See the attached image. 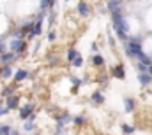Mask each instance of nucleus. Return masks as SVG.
Wrapping results in <instances>:
<instances>
[{"label":"nucleus","instance_id":"bb28decb","mask_svg":"<svg viewBox=\"0 0 152 135\" xmlns=\"http://www.w3.org/2000/svg\"><path fill=\"white\" fill-rule=\"evenodd\" d=\"M55 39H57V34H55V32H50V34H48V40H50V42H53Z\"/></svg>","mask_w":152,"mask_h":135},{"label":"nucleus","instance_id":"a878e982","mask_svg":"<svg viewBox=\"0 0 152 135\" xmlns=\"http://www.w3.org/2000/svg\"><path fill=\"white\" fill-rule=\"evenodd\" d=\"M108 44H110V46H112V47H115V37L112 34L108 35Z\"/></svg>","mask_w":152,"mask_h":135},{"label":"nucleus","instance_id":"4468645a","mask_svg":"<svg viewBox=\"0 0 152 135\" xmlns=\"http://www.w3.org/2000/svg\"><path fill=\"white\" fill-rule=\"evenodd\" d=\"M73 123H75L76 126H83V125L87 123V118L81 116V114H80V116H75V118H73Z\"/></svg>","mask_w":152,"mask_h":135},{"label":"nucleus","instance_id":"dca6fc26","mask_svg":"<svg viewBox=\"0 0 152 135\" xmlns=\"http://www.w3.org/2000/svg\"><path fill=\"white\" fill-rule=\"evenodd\" d=\"M28 77V72L27 70H18L16 74H14V79L16 81H23V79H27Z\"/></svg>","mask_w":152,"mask_h":135},{"label":"nucleus","instance_id":"f03ea898","mask_svg":"<svg viewBox=\"0 0 152 135\" xmlns=\"http://www.w3.org/2000/svg\"><path fill=\"white\" fill-rule=\"evenodd\" d=\"M76 11H78V14H80V16H83V18H88V16L92 14L90 5H88L87 2H83V0H80V2L76 4Z\"/></svg>","mask_w":152,"mask_h":135},{"label":"nucleus","instance_id":"393cba45","mask_svg":"<svg viewBox=\"0 0 152 135\" xmlns=\"http://www.w3.org/2000/svg\"><path fill=\"white\" fill-rule=\"evenodd\" d=\"M23 35H25V30H18L14 32V39H23Z\"/></svg>","mask_w":152,"mask_h":135},{"label":"nucleus","instance_id":"2eb2a0df","mask_svg":"<svg viewBox=\"0 0 152 135\" xmlns=\"http://www.w3.org/2000/svg\"><path fill=\"white\" fill-rule=\"evenodd\" d=\"M120 130H122V134H124V135H133V134H134V128H133L131 125H126V123L120 126Z\"/></svg>","mask_w":152,"mask_h":135},{"label":"nucleus","instance_id":"4be33fe9","mask_svg":"<svg viewBox=\"0 0 152 135\" xmlns=\"http://www.w3.org/2000/svg\"><path fill=\"white\" fill-rule=\"evenodd\" d=\"M69 81L73 83V86H76V88H80V84H83V81H81V79H78L76 75H69Z\"/></svg>","mask_w":152,"mask_h":135},{"label":"nucleus","instance_id":"b1692460","mask_svg":"<svg viewBox=\"0 0 152 135\" xmlns=\"http://www.w3.org/2000/svg\"><path fill=\"white\" fill-rule=\"evenodd\" d=\"M147 65H143V63H136V70H138V74H145L147 72Z\"/></svg>","mask_w":152,"mask_h":135},{"label":"nucleus","instance_id":"2f4dec72","mask_svg":"<svg viewBox=\"0 0 152 135\" xmlns=\"http://www.w3.org/2000/svg\"><path fill=\"white\" fill-rule=\"evenodd\" d=\"M67 2H69V0H67Z\"/></svg>","mask_w":152,"mask_h":135},{"label":"nucleus","instance_id":"1a4fd4ad","mask_svg":"<svg viewBox=\"0 0 152 135\" xmlns=\"http://www.w3.org/2000/svg\"><path fill=\"white\" fill-rule=\"evenodd\" d=\"M136 60H138V63H143V65H147V67H149V65H152V58L149 56V55H145L143 51L136 56Z\"/></svg>","mask_w":152,"mask_h":135},{"label":"nucleus","instance_id":"412c9836","mask_svg":"<svg viewBox=\"0 0 152 135\" xmlns=\"http://www.w3.org/2000/svg\"><path fill=\"white\" fill-rule=\"evenodd\" d=\"M2 95H4V97H7V98H9V97H12V95H14V88H12V86H7V88L2 91Z\"/></svg>","mask_w":152,"mask_h":135},{"label":"nucleus","instance_id":"20e7f679","mask_svg":"<svg viewBox=\"0 0 152 135\" xmlns=\"http://www.w3.org/2000/svg\"><path fill=\"white\" fill-rule=\"evenodd\" d=\"M110 74L113 75L115 79H126V70H124V65H115V67H112V70H110Z\"/></svg>","mask_w":152,"mask_h":135},{"label":"nucleus","instance_id":"0eeeda50","mask_svg":"<svg viewBox=\"0 0 152 135\" xmlns=\"http://www.w3.org/2000/svg\"><path fill=\"white\" fill-rule=\"evenodd\" d=\"M106 7H108L110 12H113L117 9H122L124 5H122V0H108V2H106Z\"/></svg>","mask_w":152,"mask_h":135},{"label":"nucleus","instance_id":"6e6552de","mask_svg":"<svg viewBox=\"0 0 152 135\" xmlns=\"http://www.w3.org/2000/svg\"><path fill=\"white\" fill-rule=\"evenodd\" d=\"M134 107H136V102H134V98L127 97V98L124 100V111H126V112H133V111H134Z\"/></svg>","mask_w":152,"mask_h":135},{"label":"nucleus","instance_id":"6ab92c4d","mask_svg":"<svg viewBox=\"0 0 152 135\" xmlns=\"http://www.w3.org/2000/svg\"><path fill=\"white\" fill-rule=\"evenodd\" d=\"M55 5V0H41V9H48V7H53Z\"/></svg>","mask_w":152,"mask_h":135},{"label":"nucleus","instance_id":"39448f33","mask_svg":"<svg viewBox=\"0 0 152 135\" xmlns=\"http://www.w3.org/2000/svg\"><path fill=\"white\" fill-rule=\"evenodd\" d=\"M16 60V55L14 53H2L0 55V63L5 67V65H11L12 62Z\"/></svg>","mask_w":152,"mask_h":135},{"label":"nucleus","instance_id":"9d476101","mask_svg":"<svg viewBox=\"0 0 152 135\" xmlns=\"http://www.w3.org/2000/svg\"><path fill=\"white\" fill-rule=\"evenodd\" d=\"M138 81H140L142 86H149V84L152 83V77L147 74V72H145V74H138Z\"/></svg>","mask_w":152,"mask_h":135},{"label":"nucleus","instance_id":"f3484780","mask_svg":"<svg viewBox=\"0 0 152 135\" xmlns=\"http://www.w3.org/2000/svg\"><path fill=\"white\" fill-rule=\"evenodd\" d=\"M76 56H78V51H76L75 47H71L69 51H67V55H66V58H67V62H73Z\"/></svg>","mask_w":152,"mask_h":135},{"label":"nucleus","instance_id":"423d86ee","mask_svg":"<svg viewBox=\"0 0 152 135\" xmlns=\"http://www.w3.org/2000/svg\"><path fill=\"white\" fill-rule=\"evenodd\" d=\"M90 100H92V103H96V105H101V103H104V95H103V91L96 90V91L90 95Z\"/></svg>","mask_w":152,"mask_h":135},{"label":"nucleus","instance_id":"c756f323","mask_svg":"<svg viewBox=\"0 0 152 135\" xmlns=\"http://www.w3.org/2000/svg\"><path fill=\"white\" fill-rule=\"evenodd\" d=\"M147 74L152 77V65H149V68H147Z\"/></svg>","mask_w":152,"mask_h":135},{"label":"nucleus","instance_id":"7c9ffc66","mask_svg":"<svg viewBox=\"0 0 152 135\" xmlns=\"http://www.w3.org/2000/svg\"><path fill=\"white\" fill-rule=\"evenodd\" d=\"M11 135H20V134H18L16 130H11Z\"/></svg>","mask_w":152,"mask_h":135},{"label":"nucleus","instance_id":"c85d7f7f","mask_svg":"<svg viewBox=\"0 0 152 135\" xmlns=\"http://www.w3.org/2000/svg\"><path fill=\"white\" fill-rule=\"evenodd\" d=\"M7 111H9L7 107H0V116H2V114H7Z\"/></svg>","mask_w":152,"mask_h":135},{"label":"nucleus","instance_id":"ddd939ff","mask_svg":"<svg viewBox=\"0 0 152 135\" xmlns=\"http://www.w3.org/2000/svg\"><path fill=\"white\" fill-rule=\"evenodd\" d=\"M11 74H12V68L9 67V65L2 67V70H0V77H2V79H7V77H11Z\"/></svg>","mask_w":152,"mask_h":135},{"label":"nucleus","instance_id":"a211bd4d","mask_svg":"<svg viewBox=\"0 0 152 135\" xmlns=\"http://www.w3.org/2000/svg\"><path fill=\"white\" fill-rule=\"evenodd\" d=\"M34 128H36L34 121H32V119H27V121H25V125H23V130H25V132H32Z\"/></svg>","mask_w":152,"mask_h":135},{"label":"nucleus","instance_id":"9b49d317","mask_svg":"<svg viewBox=\"0 0 152 135\" xmlns=\"http://www.w3.org/2000/svg\"><path fill=\"white\" fill-rule=\"evenodd\" d=\"M92 65H94V67H103V65H104V58H103V55L96 53V55L92 56Z\"/></svg>","mask_w":152,"mask_h":135},{"label":"nucleus","instance_id":"aec40b11","mask_svg":"<svg viewBox=\"0 0 152 135\" xmlns=\"http://www.w3.org/2000/svg\"><path fill=\"white\" fill-rule=\"evenodd\" d=\"M71 63H73V67H76V68L83 67V58H81V56H80V55H78V56H76L75 60H73V62H71Z\"/></svg>","mask_w":152,"mask_h":135},{"label":"nucleus","instance_id":"7ed1b4c3","mask_svg":"<svg viewBox=\"0 0 152 135\" xmlns=\"http://www.w3.org/2000/svg\"><path fill=\"white\" fill-rule=\"evenodd\" d=\"M34 109H36L34 103H27V105H23V107L20 109V118H21V119H28V118L34 114Z\"/></svg>","mask_w":152,"mask_h":135},{"label":"nucleus","instance_id":"f8f14e48","mask_svg":"<svg viewBox=\"0 0 152 135\" xmlns=\"http://www.w3.org/2000/svg\"><path fill=\"white\" fill-rule=\"evenodd\" d=\"M18 102H20V98H18L16 95H12V97L7 98V102H5L7 105H5V107H7L9 111H11V109H16V107H18Z\"/></svg>","mask_w":152,"mask_h":135},{"label":"nucleus","instance_id":"cd10ccee","mask_svg":"<svg viewBox=\"0 0 152 135\" xmlns=\"http://www.w3.org/2000/svg\"><path fill=\"white\" fill-rule=\"evenodd\" d=\"M48 60H50V63H57V62H58V58H57V56H55V58H53V56H50Z\"/></svg>","mask_w":152,"mask_h":135},{"label":"nucleus","instance_id":"5701e85b","mask_svg":"<svg viewBox=\"0 0 152 135\" xmlns=\"http://www.w3.org/2000/svg\"><path fill=\"white\" fill-rule=\"evenodd\" d=\"M0 135H11V126L2 125V126H0Z\"/></svg>","mask_w":152,"mask_h":135},{"label":"nucleus","instance_id":"473e14b6","mask_svg":"<svg viewBox=\"0 0 152 135\" xmlns=\"http://www.w3.org/2000/svg\"><path fill=\"white\" fill-rule=\"evenodd\" d=\"M55 135H57V134H55Z\"/></svg>","mask_w":152,"mask_h":135},{"label":"nucleus","instance_id":"f257e3e1","mask_svg":"<svg viewBox=\"0 0 152 135\" xmlns=\"http://www.w3.org/2000/svg\"><path fill=\"white\" fill-rule=\"evenodd\" d=\"M9 47H11V53L21 55V53L25 51V47H27V42H25L23 39H12L11 44H9Z\"/></svg>","mask_w":152,"mask_h":135}]
</instances>
